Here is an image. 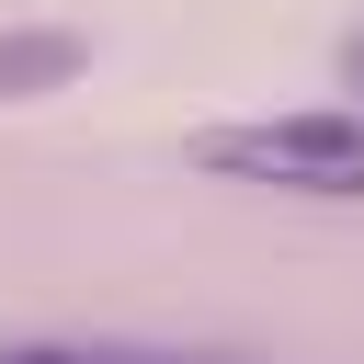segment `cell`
I'll use <instances>...</instances> for the list:
<instances>
[{
	"mask_svg": "<svg viewBox=\"0 0 364 364\" xmlns=\"http://www.w3.org/2000/svg\"><path fill=\"white\" fill-rule=\"evenodd\" d=\"M0 364H68V353H57V341H11Z\"/></svg>",
	"mask_w": 364,
	"mask_h": 364,
	"instance_id": "3957f363",
	"label": "cell"
},
{
	"mask_svg": "<svg viewBox=\"0 0 364 364\" xmlns=\"http://www.w3.org/2000/svg\"><path fill=\"white\" fill-rule=\"evenodd\" d=\"M182 159H193L205 182L307 193V205H364V114H353V102H296V114H228V125H193Z\"/></svg>",
	"mask_w": 364,
	"mask_h": 364,
	"instance_id": "6da1fadb",
	"label": "cell"
},
{
	"mask_svg": "<svg viewBox=\"0 0 364 364\" xmlns=\"http://www.w3.org/2000/svg\"><path fill=\"white\" fill-rule=\"evenodd\" d=\"M353 80H364V46H353Z\"/></svg>",
	"mask_w": 364,
	"mask_h": 364,
	"instance_id": "277c9868",
	"label": "cell"
},
{
	"mask_svg": "<svg viewBox=\"0 0 364 364\" xmlns=\"http://www.w3.org/2000/svg\"><path fill=\"white\" fill-rule=\"evenodd\" d=\"M68 57H80V46H68V34H46V46H0V80H34V68H46V80H57V68H68Z\"/></svg>",
	"mask_w": 364,
	"mask_h": 364,
	"instance_id": "7a4b0ae2",
	"label": "cell"
}]
</instances>
